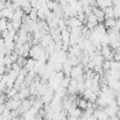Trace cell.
I'll use <instances>...</instances> for the list:
<instances>
[{
  "instance_id": "cell-1",
  "label": "cell",
  "mask_w": 120,
  "mask_h": 120,
  "mask_svg": "<svg viewBox=\"0 0 120 120\" xmlns=\"http://www.w3.org/2000/svg\"><path fill=\"white\" fill-rule=\"evenodd\" d=\"M20 104H21V100H16V99L12 98V99H7L5 101V107L8 111H18V109L20 107Z\"/></svg>"
},
{
  "instance_id": "cell-2",
  "label": "cell",
  "mask_w": 120,
  "mask_h": 120,
  "mask_svg": "<svg viewBox=\"0 0 120 120\" xmlns=\"http://www.w3.org/2000/svg\"><path fill=\"white\" fill-rule=\"evenodd\" d=\"M82 75H84V68L82 64H78V65H74L71 68V71H70V77L71 78H77Z\"/></svg>"
},
{
  "instance_id": "cell-3",
  "label": "cell",
  "mask_w": 120,
  "mask_h": 120,
  "mask_svg": "<svg viewBox=\"0 0 120 120\" xmlns=\"http://www.w3.org/2000/svg\"><path fill=\"white\" fill-rule=\"evenodd\" d=\"M18 97L20 100H25L27 98L30 97V91H29V87L28 86H21L18 91Z\"/></svg>"
},
{
  "instance_id": "cell-4",
  "label": "cell",
  "mask_w": 120,
  "mask_h": 120,
  "mask_svg": "<svg viewBox=\"0 0 120 120\" xmlns=\"http://www.w3.org/2000/svg\"><path fill=\"white\" fill-rule=\"evenodd\" d=\"M65 22H67V27H68V28H75V27H80V26H83L82 21H79L76 16H72V18L67 19Z\"/></svg>"
},
{
  "instance_id": "cell-5",
  "label": "cell",
  "mask_w": 120,
  "mask_h": 120,
  "mask_svg": "<svg viewBox=\"0 0 120 120\" xmlns=\"http://www.w3.org/2000/svg\"><path fill=\"white\" fill-rule=\"evenodd\" d=\"M52 42H55V41L52 40V38L50 36V34H49V33H45V34L41 38V40L39 43H40L43 48H47V47H48L49 44H51Z\"/></svg>"
},
{
  "instance_id": "cell-6",
  "label": "cell",
  "mask_w": 120,
  "mask_h": 120,
  "mask_svg": "<svg viewBox=\"0 0 120 120\" xmlns=\"http://www.w3.org/2000/svg\"><path fill=\"white\" fill-rule=\"evenodd\" d=\"M96 4H97V7L104 9L106 7H112V0H96Z\"/></svg>"
},
{
  "instance_id": "cell-7",
  "label": "cell",
  "mask_w": 120,
  "mask_h": 120,
  "mask_svg": "<svg viewBox=\"0 0 120 120\" xmlns=\"http://www.w3.org/2000/svg\"><path fill=\"white\" fill-rule=\"evenodd\" d=\"M20 8L23 11V13H25V14H28V13L32 11V8H33V7H32V4H30L28 0H22Z\"/></svg>"
},
{
  "instance_id": "cell-8",
  "label": "cell",
  "mask_w": 120,
  "mask_h": 120,
  "mask_svg": "<svg viewBox=\"0 0 120 120\" xmlns=\"http://www.w3.org/2000/svg\"><path fill=\"white\" fill-rule=\"evenodd\" d=\"M35 62H36V61H35L34 58H30V57H29V58L26 61V63H25L23 68H25V69H26L28 72H29V71H33L34 65H35Z\"/></svg>"
},
{
  "instance_id": "cell-9",
  "label": "cell",
  "mask_w": 120,
  "mask_h": 120,
  "mask_svg": "<svg viewBox=\"0 0 120 120\" xmlns=\"http://www.w3.org/2000/svg\"><path fill=\"white\" fill-rule=\"evenodd\" d=\"M71 68H72V65L68 62V60L62 64V71H63V74H64V76H70V71H71Z\"/></svg>"
},
{
  "instance_id": "cell-10",
  "label": "cell",
  "mask_w": 120,
  "mask_h": 120,
  "mask_svg": "<svg viewBox=\"0 0 120 120\" xmlns=\"http://www.w3.org/2000/svg\"><path fill=\"white\" fill-rule=\"evenodd\" d=\"M116 22H117V19H114V18L105 19V20H104V26L106 27V29L113 28V27H116Z\"/></svg>"
},
{
  "instance_id": "cell-11",
  "label": "cell",
  "mask_w": 120,
  "mask_h": 120,
  "mask_svg": "<svg viewBox=\"0 0 120 120\" xmlns=\"http://www.w3.org/2000/svg\"><path fill=\"white\" fill-rule=\"evenodd\" d=\"M77 107H79L82 111L87 110V99H85V98H78V100H77Z\"/></svg>"
},
{
  "instance_id": "cell-12",
  "label": "cell",
  "mask_w": 120,
  "mask_h": 120,
  "mask_svg": "<svg viewBox=\"0 0 120 120\" xmlns=\"http://www.w3.org/2000/svg\"><path fill=\"white\" fill-rule=\"evenodd\" d=\"M82 113H83V111L80 110L79 107H76V109H74L72 111H70V112L68 113V116H71V117H75V118H78V119H79Z\"/></svg>"
},
{
  "instance_id": "cell-13",
  "label": "cell",
  "mask_w": 120,
  "mask_h": 120,
  "mask_svg": "<svg viewBox=\"0 0 120 120\" xmlns=\"http://www.w3.org/2000/svg\"><path fill=\"white\" fill-rule=\"evenodd\" d=\"M70 79H71V77L70 76H64L62 80L60 82V86H62V87H68L69 86V84H70Z\"/></svg>"
},
{
  "instance_id": "cell-14",
  "label": "cell",
  "mask_w": 120,
  "mask_h": 120,
  "mask_svg": "<svg viewBox=\"0 0 120 120\" xmlns=\"http://www.w3.org/2000/svg\"><path fill=\"white\" fill-rule=\"evenodd\" d=\"M7 22H8L7 19H5V18L0 19V33L7 30Z\"/></svg>"
},
{
  "instance_id": "cell-15",
  "label": "cell",
  "mask_w": 120,
  "mask_h": 120,
  "mask_svg": "<svg viewBox=\"0 0 120 120\" xmlns=\"http://www.w3.org/2000/svg\"><path fill=\"white\" fill-rule=\"evenodd\" d=\"M101 68H103L104 71H109V70L111 69V61L105 60V61L103 62V64H101Z\"/></svg>"
},
{
  "instance_id": "cell-16",
  "label": "cell",
  "mask_w": 120,
  "mask_h": 120,
  "mask_svg": "<svg viewBox=\"0 0 120 120\" xmlns=\"http://www.w3.org/2000/svg\"><path fill=\"white\" fill-rule=\"evenodd\" d=\"M110 70H120V62L111 61V69Z\"/></svg>"
},
{
  "instance_id": "cell-17",
  "label": "cell",
  "mask_w": 120,
  "mask_h": 120,
  "mask_svg": "<svg viewBox=\"0 0 120 120\" xmlns=\"http://www.w3.org/2000/svg\"><path fill=\"white\" fill-rule=\"evenodd\" d=\"M65 120H79L78 118H75V117H71V116H68Z\"/></svg>"
},
{
  "instance_id": "cell-18",
  "label": "cell",
  "mask_w": 120,
  "mask_h": 120,
  "mask_svg": "<svg viewBox=\"0 0 120 120\" xmlns=\"http://www.w3.org/2000/svg\"><path fill=\"white\" fill-rule=\"evenodd\" d=\"M2 8H5V2H2V1H0V11H1Z\"/></svg>"
},
{
  "instance_id": "cell-19",
  "label": "cell",
  "mask_w": 120,
  "mask_h": 120,
  "mask_svg": "<svg viewBox=\"0 0 120 120\" xmlns=\"http://www.w3.org/2000/svg\"><path fill=\"white\" fill-rule=\"evenodd\" d=\"M117 117H118V118H120V106L118 107V110H117Z\"/></svg>"
},
{
  "instance_id": "cell-20",
  "label": "cell",
  "mask_w": 120,
  "mask_h": 120,
  "mask_svg": "<svg viewBox=\"0 0 120 120\" xmlns=\"http://www.w3.org/2000/svg\"><path fill=\"white\" fill-rule=\"evenodd\" d=\"M119 120H120V118H119Z\"/></svg>"
}]
</instances>
